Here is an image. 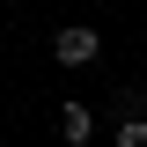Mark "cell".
<instances>
[{"instance_id":"6da1fadb","label":"cell","mask_w":147,"mask_h":147,"mask_svg":"<svg viewBox=\"0 0 147 147\" xmlns=\"http://www.w3.org/2000/svg\"><path fill=\"white\" fill-rule=\"evenodd\" d=\"M96 52H103V37H96L88 22H74V30H59V37H52V59H59V66H88Z\"/></svg>"},{"instance_id":"7a4b0ae2","label":"cell","mask_w":147,"mask_h":147,"mask_svg":"<svg viewBox=\"0 0 147 147\" xmlns=\"http://www.w3.org/2000/svg\"><path fill=\"white\" fill-rule=\"evenodd\" d=\"M59 132H66L74 147H88V132H96V118H88L81 103H66V110H59Z\"/></svg>"},{"instance_id":"3957f363","label":"cell","mask_w":147,"mask_h":147,"mask_svg":"<svg viewBox=\"0 0 147 147\" xmlns=\"http://www.w3.org/2000/svg\"><path fill=\"white\" fill-rule=\"evenodd\" d=\"M118 147H147V118H132V110H125V125H118Z\"/></svg>"}]
</instances>
